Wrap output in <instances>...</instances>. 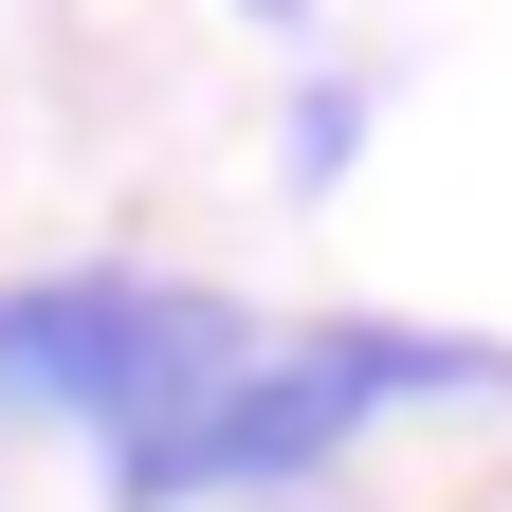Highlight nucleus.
<instances>
[{"label": "nucleus", "instance_id": "1", "mask_svg": "<svg viewBox=\"0 0 512 512\" xmlns=\"http://www.w3.org/2000/svg\"><path fill=\"white\" fill-rule=\"evenodd\" d=\"M512 348L476 330H403V311H348V330H256L202 403H165L147 439H110V494L128 512H220V494H293V476H330L366 421H403V403H494Z\"/></svg>", "mask_w": 512, "mask_h": 512}, {"label": "nucleus", "instance_id": "2", "mask_svg": "<svg viewBox=\"0 0 512 512\" xmlns=\"http://www.w3.org/2000/svg\"><path fill=\"white\" fill-rule=\"evenodd\" d=\"M256 348V311L202 293V275H0V421H74V439H147L165 403H202V384Z\"/></svg>", "mask_w": 512, "mask_h": 512}]
</instances>
